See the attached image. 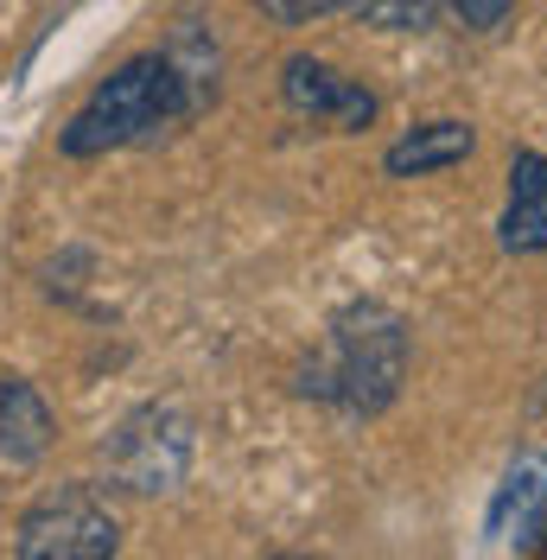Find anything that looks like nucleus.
<instances>
[{
  "mask_svg": "<svg viewBox=\"0 0 547 560\" xmlns=\"http://www.w3.org/2000/svg\"><path fill=\"white\" fill-rule=\"evenodd\" d=\"M408 357H414L408 318L395 313V306H382V300H350L331 318L325 345L312 350V363L300 370V395L338 408V415L370 420L401 395Z\"/></svg>",
  "mask_w": 547,
  "mask_h": 560,
  "instance_id": "1",
  "label": "nucleus"
},
{
  "mask_svg": "<svg viewBox=\"0 0 547 560\" xmlns=\"http://www.w3.org/2000/svg\"><path fill=\"white\" fill-rule=\"evenodd\" d=\"M191 90L172 65L166 51H140L121 70H108L103 83L90 90V103L77 108L58 135V153L65 160H96V153H115V147H140L160 128H172L178 115H191Z\"/></svg>",
  "mask_w": 547,
  "mask_h": 560,
  "instance_id": "2",
  "label": "nucleus"
},
{
  "mask_svg": "<svg viewBox=\"0 0 547 560\" xmlns=\"http://www.w3.org/2000/svg\"><path fill=\"white\" fill-rule=\"evenodd\" d=\"M103 471L115 490L128 497H166L185 485L191 471V420L172 401H147L135 415L115 420V433L103 440Z\"/></svg>",
  "mask_w": 547,
  "mask_h": 560,
  "instance_id": "3",
  "label": "nucleus"
},
{
  "mask_svg": "<svg viewBox=\"0 0 547 560\" xmlns=\"http://www.w3.org/2000/svg\"><path fill=\"white\" fill-rule=\"evenodd\" d=\"M115 548H121V523L96 485L45 490L20 516V541H13L20 560H108Z\"/></svg>",
  "mask_w": 547,
  "mask_h": 560,
  "instance_id": "4",
  "label": "nucleus"
},
{
  "mask_svg": "<svg viewBox=\"0 0 547 560\" xmlns=\"http://www.w3.org/2000/svg\"><path fill=\"white\" fill-rule=\"evenodd\" d=\"M280 96L293 115H312V121H331L344 135L370 128L376 121V96L363 83H350L344 70H331L325 58H287L280 65Z\"/></svg>",
  "mask_w": 547,
  "mask_h": 560,
  "instance_id": "5",
  "label": "nucleus"
},
{
  "mask_svg": "<svg viewBox=\"0 0 547 560\" xmlns=\"http://www.w3.org/2000/svg\"><path fill=\"white\" fill-rule=\"evenodd\" d=\"M497 243L510 255H547V153L510 160V205L497 223Z\"/></svg>",
  "mask_w": 547,
  "mask_h": 560,
  "instance_id": "6",
  "label": "nucleus"
},
{
  "mask_svg": "<svg viewBox=\"0 0 547 560\" xmlns=\"http://www.w3.org/2000/svg\"><path fill=\"white\" fill-rule=\"evenodd\" d=\"M472 153H478V128L472 121H420V128H408V135L382 153V173L427 178V173H445V166L472 160Z\"/></svg>",
  "mask_w": 547,
  "mask_h": 560,
  "instance_id": "7",
  "label": "nucleus"
},
{
  "mask_svg": "<svg viewBox=\"0 0 547 560\" xmlns=\"http://www.w3.org/2000/svg\"><path fill=\"white\" fill-rule=\"evenodd\" d=\"M547 516V458L542 453H522L503 471V485H497V497H490V516H484V528L497 535V541H528V528Z\"/></svg>",
  "mask_w": 547,
  "mask_h": 560,
  "instance_id": "8",
  "label": "nucleus"
},
{
  "mask_svg": "<svg viewBox=\"0 0 547 560\" xmlns=\"http://www.w3.org/2000/svg\"><path fill=\"white\" fill-rule=\"evenodd\" d=\"M51 433H58V420L45 408V395L26 376H0V458L7 465H38Z\"/></svg>",
  "mask_w": 547,
  "mask_h": 560,
  "instance_id": "9",
  "label": "nucleus"
},
{
  "mask_svg": "<svg viewBox=\"0 0 547 560\" xmlns=\"http://www.w3.org/2000/svg\"><path fill=\"white\" fill-rule=\"evenodd\" d=\"M363 26H382V33H427L440 0H344Z\"/></svg>",
  "mask_w": 547,
  "mask_h": 560,
  "instance_id": "10",
  "label": "nucleus"
},
{
  "mask_svg": "<svg viewBox=\"0 0 547 560\" xmlns=\"http://www.w3.org/2000/svg\"><path fill=\"white\" fill-rule=\"evenodd\" d=\"M261 13H268L274 26H306V20H325V13H338L344 0H255Z\"/></svg>",
  "mask_w": 547,
  "mask_h": 560,
  "instance_id": "11",
  "label": "nucleus"
},
{
  "mask_svg": "<svg viewBox=\"0 0 547 560\" xmlns=\"http://www.w3.org/2000/svg\"><path fill=\"white\" fill-rule=\"evenodd\" d=\"M445 7H452L472 33H490V26H503V13H510L515 0H445Z\"/></svg>",
  "mask_w": 547,
  "mask_h": 560,
  "instance_id": "12",
  "label": "nucleus"
}]
</instances>
